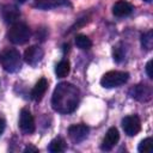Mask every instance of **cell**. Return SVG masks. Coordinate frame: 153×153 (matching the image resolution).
Returning a JSON list of instances; mask_svg holds the SVG:
<instances>
[{
  "instance_id": "obj_1",
  "label": "cell",
  "mask_w": 153,
  "mask_h": 153,
  "mask_svg": "<svg viewBox=\"0 0 153 153\" xmlns=\"http://www.w3.org/2000/svg\"><path fill=\"white\" fill-rule=\"evenodd\" d=\"M79 98L80 92L76 86L71 82H60L53 92L51 105L60 114H71L76 109Z\"/></svg>"
},
{
  "instance_id": "obj_2",
  "label": "cell",
  "mask_w": 153,
  "mask_h": 153,
  "mask_svg": "<svg viewBox=\"0 0 153 153\" xmlns=\"http://www.w3.org/2000/svg\"><path fill=\"white\" fill-rule=\"evenodd\" d=\"M0 65L4 71L8 73H14L22 67V56L20 53L14 48H7L0 54Z\"/></svg>"
},
{
  "instance_id": "obj_3",
  "label": "cell",
  "mask_w": 153,
  "mask_h": 153,
  "mask_svg": "<svg viewBox=\"0 0 153 153\" xmlns=\"http://www.w3.org/2000/svg\"><path fill=\"white\" fill-rule=\"evenodd\" d=\"M7 38L13 44H24L30 39V29L24 23H16L7 31Z\"/></svg>"
},
{
  "instance_id": "obj_4",
  "label": "cell",
  "mask_w": 153,
  "mask_h": 153,
  "mask_svg": "<svg viewBox=\"0 0 153 153\" xmlns=\"http://www.w3.org/2000/svg\"><path fill=\"white\" fill-rule=\"evenodd\" d=\"M129 79V74L127 72H121V71H110L106 72L102 79H100V85L105 88H112L121 86L126 84Z\"/></svg>"
},
{
  "instance_id": "obj_5",
  "label": "cell",
  "mask_w": 153,
  "mask_h": 153,
  "mask_svg": "<svg viewBox=\"0 0 153 153\" xmlns=\"http://www.w3.org/2000/svg\"><path fill=\"white\" fill-rule=\"evenodd\" d=\"M129 96L137 102H148L152 98V88L146 84H137L129 90Z\"/></svg>"
},
{
  "instance_id": "obj_6",
  "label": "cell",
  "mask_w": 153,
  "mask_h": 153,
  "mask_svg": "<svg viewBox=\"0 0 153 153\" xmlns=\"http://www.w3.org/2000/svg\"><path fill=\"white\" fill-rule=\"evenodd\" d=\"M122 128L128 136H135L141 130V121L136 115L126 116L122 120Z\"/></svg>"
},
{
  "instance_id": "obj_7",
  "label": "cell",
  "mask_w": 153,
  "mask_h": 153,
  "mask_svg": "<svg viewBox=\"0 0 153 153\" xmlns=\"http://www.w3.org/2000/svg\"><path fill=\"white\" fill-rule=\"evenodd\" d=\"M19 128L24 134H32L35 131V120L27 109H22L19 115Z\"/></svg>"
},
{
  "instance_id": "obj_8",
  "label": "cell",
  "mask_w": 153,
  "mask_h": 153,
  "mask_svg": "<svg viewBox=\"0 0 153 153\" xmlns=\"http://www.w3.org/2000/svg\"><path fill=\"white\" fill-rule=\"evenodd\" d=\"M43 55H44V51L41 47L38 45H31L29 47L25 53H24V60L27 65L30 66H36L38 65L42 59H43Z\"/></svg>"
},
{
  "instance_id": "obj_9",
  "label": "cell",
  "mask_w": 153,
  "mask_h": 153,
  "mask_svg": "<svg viewBox=\"0 0 153 153\" xmlns=\"http://www.w3.org/2000/svg\"><path fill=\"white\" fill-rule=\"evenodd\" d=\"M68 135L73 142L79 143L87 137L88 128L85 124H73L68 128Z\"/></svg>"
},
{
  "instance_id": "obj_10",
  "label": "cell",
  "mask_w": 153,
  "mask_h": 153,
  "mask_svg": "<svg viewBox=\"0 0 153 153\" xmlns=\"http://www.w3.org/2000/svg\"><path fill=\"white\" fill-rule=\"evenodd\" d=\"M118 140H120V134H118V130H117V128H115V127H111L108 131H106V134H105V136H104V139H103V142H102V149L103 151H111L115 146H116V143L118 142Z\"/></svg>"
},
{
  "instance_id": "obj_11",
  "label": "cell",
  "mask_w": 153,
  "mask_h": 153,
  "mask_svg": "<svg viewBox=\"0 0 153 153\" xmlns=\"http://www.w3.org/2000/svg\"><path fill=\"white\" fill-rule=\"evenodd\" d=\"M133 10H134V7L131 4H129L128 1H124V0H118L112 6V14L115 17L122 18V17L129 16L133 12Z\"/></svg>"
},
{
  "instance_id": "obj_12",
  "label": "cell",
  "mask_w": 153,
  "mask_h": 153,
  "mask_svg": "<svg viewBox=\"0 0 153 153\" xmlns=\"http://www.w3.org/2000/svg\"><path fill=\"white\" fill-rule=\"evenodd\" d=\"M35 6L41 10H51L62 6H71L68 0H36Z\"/></svg>"
},
{
  "instance_id": "obj_13",
  "label": "cell",
  "mask_w": 153,
  "mask_h": 153,
  "mask_svg": "<svg viewBox=\"0 0 153 153\" xmlns=\"http://www.w3.org/2000/svg\"><path fill=\"white\" fill-rule=\"evenodd\" d=\"M47 88H48V81H47V79L45 78H41L36 82V85L33 86V88L31 91V98L33 100H36V102H39L43 98Z\"/></svg>"
},
{
  "instance_id": "obj_14",
  "label": "cell",
  "mask_w": 153,
  "mask_h": 153,
  "mask_svg": "<svg viewBox=\"0 0 153 153\" xmlns=\"http://www.w3.org/2000/svg\"><path fill=\"white\" fill-rule=\"evenodd\" d=\"M2 17L5 19L6 23H11L13 24L19 17H20V12L18 11V8L13 5H8L6 7H4V11H2Z\"/></svg>"
},
{
  "instance_id": "obj_15",
  "label": "cell",
  "mask_w": 153,
  "mask_h": 153,
  "mask_svg": "<svg viewBox=\"0 0 153 153\" xmlns=\"http://www.w3.org/2000/svg\"><path fill=\"white\" fill-rule=\"evenodd\" d=\"M65 149H66V141L60 136L53 139L48 146V151L51 153H60L63 152Z\"/></svg>"
},
{
  "instance_id": "obj_16",
  "label": "cell",
  "mask_w": 153,
  "mask_h": 153,
  "mask_svg": "<svg viewBox=\"0 0 153 153\" xmlns=\"http://www.w3.org/2000/svg\"><path fill=\"white\" fill-rule=\"evenodd\" d=\"M69 71H71V65H69V61L68 60H61L56 67H55V73H56V76L57 78H65L69 74Z\"/></svg>"
},
{
  "instance_id": "obj_17",
  "label": "cell",
  "mask_w": 153,
  "mask_h": 153,
  "mask_svg": "<svg viewBox=\"0 0 153 153\" xmlns=\"http://www.w3.org/2000/svg\"><path fill=\"white\" fill-rule=\"evenodd\" d=\"M141 45L146 50H151L153 48V32L151 30L141 35Z\"/></svg>"
},
{
  "instance_id": "obj_18",
  "label": "cell",
  "mask_w": 153,
  "mask_h": 153,
  "mask_svg": "<svg viewBox=\"0 0 153 153\" xmlns=\"http://www.w3.org/2000/svg\"><path fill=\"white\" fill-rule=\"evenodd\" d=\"M75 44L80 49H90L92 47V42L86 35H78L75 37Z\"/></svg>"
},
{
  "instance_id": "obj_19",
  "label": "cell",
  "mask_w": 153,
  "mask_h": 153,
  "mask_svg": "<svg viewBox=\"0 0 153 153\" xmlns=\"http://www.w3.org/2000/svg\"><path fill=\"white\" fill-rule=\"evenodd\" d=\"M137 151L140 153H152L153 152V140L151 137H147V139L142 140L139 143Z\"/></svg>"
},
{
  "instance_id": "obj_20",
  "label": "cell",
  "mask_w": 153,
  "mask_h": 153,
  "mask_svg": "<svg viewBox=\"0 0 153 153\" xmlns=\"http://www.w3.org/2000/svg\"><path fill=\"white\" fill-rule=\"evenodd\" d=\"M112 55H114V60L116 62H121L123 59H124V51L122 50V48L120 47H114V51H112Z\"/></svg>"
},
{
  "instance_id": "obj_21",
  "label": "cell",
  "mask_w": 153,
  "mask_h": 153,
  "mask_svg": "<svg viewBox=\"0 0 153 153\" xmlns=\"http://www.w3.org/2000/svg\"><path fill=\"white\" fill-rule=\"evenodd\" d=\"M152 60H149L148 62H147V65H146V73H147V75H148V78L149 79H152L153 78V73H152Z\"/></svg>"
},
{
  "instance_id": "obj_22",
  "label": "cell",
  "mask_w": 153,
  "mask_h": 153,
  "mask_svg": "<svg viewBox=\"0 0 153 153\" xmlns=\"http://www.w3.org/2000/svg\"><path fill=\"white\" fill-rule=\"evenodd\" d=\"M5 126H6V123H5V120L0 117V135L2 134V131H4V129H5Z\"/></svg>"
},
{
  "instance_id": "obj_23",
  "label": "cell",
  "mask_w": 153,
  "mask_h": 153,
  "mask_svg": "<svg viewBox=\"0 0 153 153\" xmlns=\"http://www.w3.org/2000/svg\"><path fill=\"white\" fill-rule=\"evenodd\" d=\"M37 152L38 151V148H36V147H33V146H27V147H25V149H24V152Z\"/></svg>"
},
{
  "instance_id": "obj_24",
  "label": "cell",
  "mask_w": 153,
  "mask_h": 153,
  "mask_svg": "<svg viewBox=\"0 0 153 153\" xmlns=\"http://www.w3.org/2000/svg\"><path fill=\"white\" fill-rule=\"evenodd\" d=\"M143 1H146V2H148V4H149V2H152V0H143Z\"/></svg>"
},
{
  "instance_id": "obj_25",
  "label": "cell",
  "mask_w": 153,
  "mask_h": 153,
  "mask_svg": "<svg viewBox=\"0 0 153 153\" xmlns=\"http://www.w3.org/2000/svg\"><path fill=\"white\" fill-rule=\"evenodd\" d=\"M19 2H24V1H26V0H18Z\"/></svg>"
}]
</instances>
